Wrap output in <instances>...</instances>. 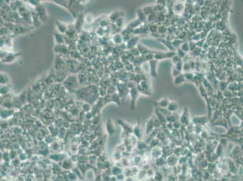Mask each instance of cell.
I'll use <instances>...</instances> for the list:
<instances>
[{"label": "cell", "mask_w": 243, "mask_h": 181, "mask_svg": "<svg viewBox=\"0 0 243 181\" xmlns=\"http://www.w3.org/2000/svg\"><path fill=\"white\" fill-rule=\"evenodd\" d=\"M163 155V149L160 147H154L151 148V150L150 152L149 155L151 158H154L155 160L160 158Z\"/></svg>", "instance_id": "obj_1"}, {"label": "cell", "mask_w": 243, "mask_h": 181, "mask_svg": "<svg viewBox=\"0 0 243 181\" xmlns=\"http://www.w3.org/2000/svg\"><path fill=\"white\" fill-rule=\"evenodd\" d=\"M166 161H167L168 165L169 167H172L176 166L177 164L178 163V158L177 156H176V155H170V156H168Z\"/></svg>", "instance_id": "obj_2"}, {"label": "cell", "mask_w": 243, "mask_h": 181, "mask_svg": "<svg viewBox=\"0 0 243 181\" xmlns=\"http://www.w3.org/2000/svg\"><path fill=\"white\" fill-rule=\"evenodd\" d=\"M227 167L228 168L229 170L230 173L235 174L236 172V167L235 164V162L232 161V160L229 158L227 161Z\"/></svg>", "instance_id": "obj_3"}, {"label": "cell", "mask_w": 243, "mask_h": 181, "mask_svg": "<svg viewBox=\"0 0 243 181\" xmlns=\"http://www.w3.org/2000/svg\"><path fill=\"white\" fill-rule=\"evenodd\" d=\"M231 155H232L231 156L232 157L233 156L234 158H238V157L241 156V148L239 147H238V146L234 147V148L231 152Z\"/></svg>", "instance_id": "obj_4"}, {"label": "cell", "mask_w": 243, "mask_h": 181, "mask_svg": "<svg viewBox=\"0 0 243 181\" xmlns=\"http://www.w3.org/2000/svg\"><path fill=\"white\" fill-rule=\"evenodd\" d=\"M136 176H137V178L140 181L145 180L147 176L146 170L145 169H140L138 174L136 175Z\"/></svg>", "instance_id": "obj_5"}, {"label": "cell", "mask_w": 243, "mask_h": 181, "mask_svg": "<svg viewBox=\"0 0 243 181\" xmlns=\"http://www.w3.org/2000/svg\"><path fill=\"white\" fill-rule=\"evenodd\" d=\"M153 126H154L153 120L151 119V120H149V121L148 123H147L146 129V132L147 135H148L149 134H150V133L152 131V129H153Z\"/></svg>", "instance_id": "obj_6"}, {"label": "cell", "mask_w": 243, "mask_h": 181, "mask_svg": "<svg viewBox=\"0 0 243 181\" xmlns=\"http://www.w3.org/2000/svg\"><path fill=\"white\" fill-rule=\"evenodd\" d=\"M134 134L135 136L138 138H142V131H141V129L140 128V125L138 123L136 126L135 127V129H134Z\"/></svg>", "instance_id": "obj_7"}, {"label": "cell", "mask_w": 243, "mask_h": 181, "mask_svg": "<svg viewBox=\"0 0 243 181\" xmlns=\"http://www.w3.org/2000/svg\"><path fill=\"white\" fill-rule=\"evenodd\" d=\"M135 145L137 146V149L140 151L145 150L147 148V144L144 141H140V142L137 143Z\"/></svg>", "instance_id": "obj_8"}, {"label": "cell", "mask_w": 243, "mask_h": 181, "mask_svg": "<svg viewBox=\"0 0 243 181\" xmlns=\"http://www.w3.org/2000/svg\"><path fill=\"white\" fill-rule=\"evenodd\" d=\"M163 175L162 172H156L154 174L153 179L155 181H163Z\"/></svg>", "instance_id": "obj_9"}, {"label": "cell", "mask_w": 243, "mask_h": 181, "mask_svg": "<svg viewBox=\"0 0 243 181\" xmlns=\"http://www.w3.org/2000/svg\"><path fill=\"white\" fill-rule=\"evenodd\" d=\"M223 151V146L221 144H219L218 146L216 149V152H215V155H217V157H220L222 155V153Z\"/></svg>", "instance_id": "obj_10"}, {"label": "cell", "mask_w": 243, "mask_h": 181, "mask_svg": "<svg viewBox=\"0 0 243 181\" xmlns=\"http://www.w3.org/2000/svg\"><path fill=\"white\" fill-rule=\"evenodd\" d=\"M134 162L135 164V165L137 166L138 164H139L140 163L142 162V157L141 156H140V155H136V156H135L134 157Z\"/></svg>", "instance_id": "obj_11"}]
</instances>
